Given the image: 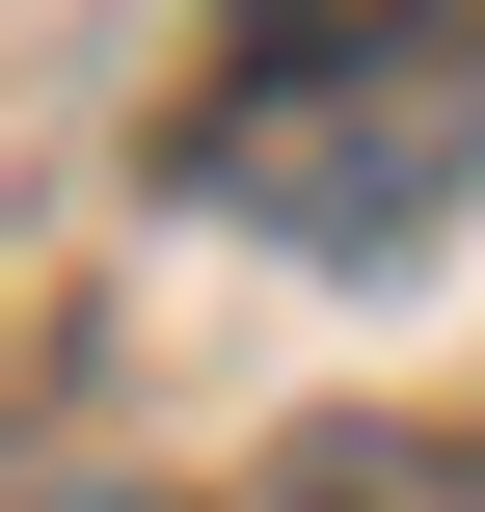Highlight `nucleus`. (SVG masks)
<instances>
[{
	"label": "nucleus",
	"instance_id": "1",
	"mask_svg": "<svg viewBox=\"0 0 485 512\" xmlns=\"http://www.w3.org/2000/svg\"><path fill=\"white\" fill-rule=\"evenodd\" d=\"M243 189H270V216H405V189H459V108H351V135H243Z\"/></svg>",
	"mask_w": 485,
	"mask_h": 512
},
{
	"label": "nucleus",
	"instance_id": "2",
	"mask_svg": "<svg viewBox=\"0 0 485 512\" xmlns=\"http://www.w3.org/2000/svg\"><path fill=\"white\" fill-rule=\"evenodd\" d=\"M270 512H432V486H405L378 432H324V459H297V486H270Z\"/></svg>",
	"mask_w": 485,
	"mask_h": 512
},
{
	"label": "nucleus",
	"instance_id": "3",
	"mask_svg": "<svg viewBox=\"0 0 485 512\" xmlns=\"http://www.w3.org/2000/svg\"><path fill=\"white\" fill-rule=\"evenodd\" d=\"M270 54H378V27H432V0H243Z\"/></svg>",
	"mask_w": 485,
	"mask_h": 512
}]
</instances>
